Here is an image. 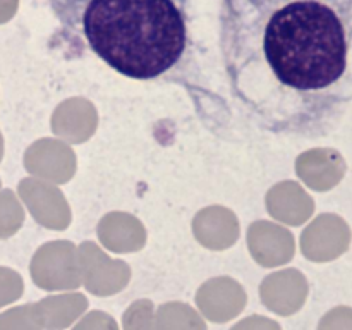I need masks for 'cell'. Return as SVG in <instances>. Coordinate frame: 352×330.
<instances>
[{
  "label": "cell",
  "mask_w": 352,
  "mask_h": 330,
  "mask_svg": "<svg viewBox=\"0 0 352 330\" xmlns=\"http://www.w3.org/2000/svg\"><path fill=\"white\" fill-rule=\"evenodd\" d=\"M320 330H352V308H337L325 315Z\"/></svg>",
  "instance_id": "3"
},
{
  "label": "cell",
  "mask_w": 352,
  "mask_h": 330,
  "mask_svg": "<svg viewBox=\"0 0 352 330\" xmlns=\"http://www.w3.org/2000/svg\"><path fill=\"white\" fill-rule=\"evenodd\" d=\"M60 26L119 74L164 78L189 50V0H45Z\"/></svg>",
  "instance_id": "2"
},
{
  "label": "cell",
  "mask_w": 352,
  "mask_h": 330,
  "mask_svg": "<svg viewBox=\"0 0 352 330\" xmlns=\"http://www.w3.org/2000/svg\"><path fill=\"white\" fill-rule=\"evenodd\" d=\"M234 96L275 131L323 124L346 96L352 0H222Z\"/></svg>",
  "instance_id": "1"
}]
</instances>
